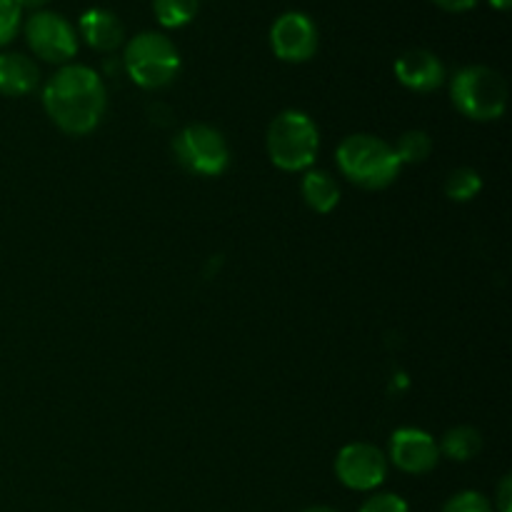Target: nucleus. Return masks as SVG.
<instances>
[{
  "mask_svg": "<svg viewBox=\"0 0 512 512\" xmlns=\"http://www.w3.org/2000/svg\"><path fill=\"white\" fill-rule=\"evenodd\" d=\"M38 65L23 53H0V95L20 98L38 88Z\"/></svg>",
  "mask_w": 512,
  "mask_h": 512,
  "instance_id": "ddd939ff",
  "label": "nucleus"
},
{
  "mask_svg": "<svg viewBox=\"0 0 512 512\" xmlns=\"http://www.w3.org/2000/svg\"><path fill=\"white\" fill-rule=\"evenodd\" d=\"M200 0H153V13L163 28H183L198 15Z\"/></svg>",
  "mask_w": 512,
  "mask_h": 512,
  "instance_id": "dca6fc26",
  "label": "nucleus"
},
{
  "mask_svg": "<svg viewBox=\"0 0 512 512\" xmlns=\"http://www.w3.org/2000/svg\"><path fill=\"white\" fill-rule=\"evenodd\" d=\"M25 40L30 50L40 60L53 65H68V60L78 53V35L73 25L58 13L50 10H35L23 25Z\"/></svg>",
  "mask_w": 512,
  "mask_h": 512,
  "instance_id": "0eeeda50",
  "label": "nucleus"
},
{
  "mask_svg": "<svg viewBox=\"0 0 512 512\" xmlns=\"http://www.w3.org/2000/svg\"><path fill=\"white\" fill-rule=\"evenodd\" d=\"M450 100L460 115L488 123L503 118L508 108V83L488 65H465L453 75Z\"/></svg>",
  "mask_w": 512,
  "mask_h": 512,
  "instance_id": "20e7f679",
  "label": "nucleus"
},
{
  "mask_svg": "<svg viewBox=\"0 0 512 512\" xmlns=\"http://www.w3.org/2000/svg\"><path fill=\"white\" fill-rule=\"evenodd\" d=\"M440 453L450 460H458V463H465V460H473L475 455L483 450V438L475 428L470 425H458V428L448 430L443 435V443L438 445Z\"/></svg>",
  "mask_w": 512,
  "mask_h": 512,
  "instance_id": "2eb2a0df",
  "label": "nucleus"
},
{
  "mask_svg": "<svg viewBox=\"0 0 512 512\" xmlns=\"http://www.w3.org/2000/svg\"><path fill=\"white\" fill-rule=\"evenodd\" d=\"M265 145H268V155L275 168L285 173L310 170L320 148L318 125L303 110H283L270 123Z\"/></svg>",
  "mask_w": 512,
  "mask_h": 512,
  "instance_id": "7ed1b4c3",
  "label": "nucleus"
},
{
  "mask_svg": "<svg viewBox=\"0 0 512 512\" xmlns=\"http://www.w3.org/2000/svg\"><path fill=\"white\" fill-rule=\"evenodd\" d=\"M303 512H338V510L325 508V505H318V508H308V510H303Z\"/></svg>",
  "mask_w": 512,
  "mask_h": 512,
  "instance_id": "a878e982",
  "label": "nucleus"
},
{
  "mask_svg": "<svg viewBox=\"0 0 512 512\" xmlns=\"http://www.w3.org/2000/svg\"><path fill=\"white\" fill-rule=\"evenodd\" d=\"M273 53L285 63H305L318 50V28L305 13H283L270 28Z\"/></svg>",
  "mask_w": 512,
  "mask_h": 512,
  "instance_id": "1a4fd4ad",
  "label": "nucleus"
},
{
  "mask_svg": "<svg viewBox=\"0 0 512 512\" xmlns=\"http://www.w3.org/2000/svg\"><path fill=\"white\" fill-rule=\"evenodd\" d=\"M433 3L438 5V8L448 10V13H468V10H473L480 0H433Z\"/></svg>",
  "mask_w": 512,
  "mask_h": 512,
  "instance_id": "5701e85b",
  "label": "nucleus"
},
{
  "mask_svg": "<svg viewBox=\"0 0 512 512\" xmlns=\"http://www.w3.org/2000/svg\"><path fill=\"white\" fill-rule=\"evenodd\" d=\"M303 198L308 203V208H313L315 213L325 215L340 203V188L333 180V175L325 173V170H308L303 178Z\"/></svg>",
  "mask_w": 512,
  "mask_h": 512,
  "instance_id": "4468645a",
  "label": "nucleus"
},
{
  "mask_svg": "<svg viewBox=\"0 0 512 512\" xmlns=\"http://www.w3.org/2000/svg\"><path fill=\"white\" fill-rule=\"evenodd\" d=\"M480 190H483V178L473 168L453 170L445 180V195L455 203H468V200L478 198Z\"/></svg>",
  "mask_w": 512,
  "mask_h": 512,
  "instance_id": "f3484780",
  "label": "nucleus"
},
{
  "mask_svg": "<svg viewBox=\"0 0 512 512\" xmlns=\"http://www.w3.org/2000/svg\"><path fill=\"white\" fill-rule=\"evenodd\" d=\"M125 70L130 80L145 90H160L180 73V53L163 33H140L125 45Z\"/></svg>",
  "mask_w": 512,
  "mask_h": 512,
  "instance_id": "39448f33",
  "label": "nucleus"
},
{
  "mask_svg": "<svg viewBox=\"0 0 512 512\" xmlns=\"http://www.w3.org/2000/svg\"><path fill=\"white\" fill-rule=\"evenodd\" d=\"M15 3H18L20 10H33L35 13V10H43L50 0H15Z\"/></svg>",
  "mask_w": 512,
  "mask_h": 512,
  "instance_id": "b1692460",
  "label": "nucleus"
},
{
  "mask_svg": "<svg viewBox=\"0 0 512 512\" xmlns=\"http://www.w3.org/2000/svg\"><path fill=\"white\" fill-rule=\"evenodd\" d=\"M20 25H23V10L18 8V3L0 0V48L18 35Z\"/></svg>",
  "mask_w": 512,
  "mask_h": 512,
  "instance_id": "6ab92c4d",
  "label": "nucleus"
},
{
  "mask_svg": "<svg viewBox=\"0 0 512 512\" xmlns=\"http://www.w3.org/2000/svg\"><path fill=\"white\" fill-rule=\"evenodd\" d=\"M45 113L68 135H88L100 125L108 93L88 65H63L43 90Z\"/></svg>",
  "mask_w": 512,
  "mask_h": 512,
  "instance_id": "f257e3e1",
  "label": "nucleus"
},
{
  "mask_svg": "<svg viewBox=\"0 0 512 512\" xmlns=\"http://www.w3.org/2000/svg\"><path fill=\"white\" fill-rule=\"evenodd\" d=\"M395 155H398V160L403 165L408 163H423L425 158L430 155V150H433V140H430V135L425 133V130H408V133H403L398 138V143L393 145Z\"/></svg>",
  "mask_w": 512,
  "mask_h": 512,
  "instance_id": "a211bd4d",
  "label": "nucleus"
},
{
  "mask_svg": "<svg viewBox=\"0 0 512 512\" xmlns=\"http://www.w3.org/2000/svg\"><path fill=\"white\" fill-rule=\"evenodd\" d=\"M443 512H495V510L485 495L473 493V490H465V493L453 495V498L445 503Z\"/></svg>",
  "mask_w": 512,
  "mask_h": 512,
  "instance_id": "aec40b11",
  "label": "nucleus"
},
{
  "mask_svg": "<svg viewBox=\"0 0 512 512\" xmlns=\"http://www.w3.org/2000/svg\"><path fill=\"white\" fill-rule=\"evenodd\" d=\"M390 460L398 470L410 475H425L438 465V443L420 428H400L390 438Z\"/></svg>",
  "mask_w": 512,
  "mask_h": 512,
  "instance_id": "9d476101",
  "label": "nucleus"
},
{
  "mask_svg": "<svg viewBox=\"0 0 512 512\" xmlns=\"http://www.w3.org/2000/svg\"><path fill=\"white\" fill-rule=\"evenodd\" d=\"M173 150L178 163L185 170L205 178H215L228 170L230 148L218 128L208 123H193L180 130L173 140Z\"/></svg>",
  "mask_w": 512,
  "mask_h": 512,
  "instance_id": "423d86ee",
  "label": "nucleus"
},
{
  "mask_svg": "<svg viewBox=\"0 0 512 512\" xmlns=\"http://www.w3.org/2000/svg\"><path fill=\"white\" fill-rule=\"evenodd\" d=\"M498 512H512V478L505 475L498 488Z\"/></svg>",
  "mask_w": 512,
  "mask_h": 512,
  "instance_id": "4be33fe9",
  "label": "nucleus"
},
{
  "mask_svg": "<svg viewBox=\"0 0 512 512\" xmlns=\"http://www.w3.org/2000/svg\"><path fill=\"white\" fill-rule=\"evenodd\" d=\"M490 5H493L495 10H510V5H512V0H488Z\"/></svg>",
  "mask_w": 512,
  "mask_h": 512,
  "instance_id": "393cba45",
  "label": "nucleus"
},
{
  "mask_svg": "<svg viewBox=\"0 0 512 512\" xmlns=\"http://www.w3.org/2000/svg\"><path fill=\"white\" fill-rule=\"evenodd\" d=\"M395 78L413 93H433L445 83V65L430 50H405L395 60Z\"/></svg>",
  "mask_w": 512,
  "mask_h": 512,
  "instance_id": "9b49d317",
  "label": "nucleus"
},
{
  "mask_svg": "<svg viewBox=\"0 0 512 512\" xmlns=\"http://www.w3.org/2000/svg\"><path fill=\"white\" fill-rule=\"evenodd\" d=\"M335 475L350 490H375L388 475V458L370 443H350L335 458Z\"/></svg>",
  "mask_w": 512,
  "mask_h": 512,
  "instance_id": "6e6552de",
  "label": "nucleus"
},
{
  "mask_svg": "<svg viewBox=\"0 0 512 512\" xmlns=\"http://www.w3.org/2000/svg\"><path fill=\"white\" fill-rule=\"evenodd\" d=\"M80 35H83L85 43L93 50H100V53H113L115 48H120L125 38V28L120 23L118 15L108 13V10H85L80 15Z\"/></svg>",
  "mask_w": 512,
  "mask_h": 512,
  "instance_id": "f8f14e48",
  "label": "nucleus"
},
{
  "mask_svg": "<svg viewBox=\"0 0 512 512\" xmlns=\"http://www.w3.org/2000/svg\"><path fill=\"white\" fill-rule=\"evenodd\" d=\"M338 168L350 183L365 190H383L398 180L403 163L395 155L393 145L375 135H348L338 145Z\"/></svg>",
  "mask_w": 512,
  "mask_h": 512,
  "instance_id": "f03ea898",
  "label": "nucleus"
},
{
  "mask_svg": "<svg viewBox=\"0 0 512 512\" xmlns=\"http://www.w3.org/2000/svg\"><path fill=\"white\" fill-rule=\"evenodd\" d=\"M360 512H410V508L400 495L380 493V495H373L370 500H365V505L360 508Z\"/></svg>",
  "mask_w": 512,
  "mask_h": 512,
  "instance_id": "412c9836",
  "label": "nucleus"
}]
</instances>
